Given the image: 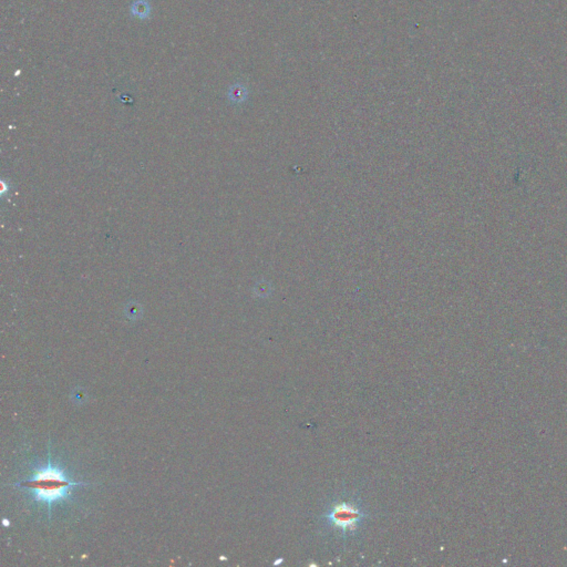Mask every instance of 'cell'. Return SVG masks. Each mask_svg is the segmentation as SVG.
Returning a JSON list of instances; mask_svg holds the SVG:
<instances>
[{
	"mask_svg": "<svg viewBox=\"0 0 567 567\" xmlns=\"http://www.w3.org/2000/svg\"><path fill=\"white\" fill-rule=\"evenodd\" d=\"M369 516L367 507L359 496L351 492H343L327 502L319 524L325 534L347 542L359 534Z\"/></svg>",
	"mask_w": 567,
	"mask_h": 567,
	"instance_id": "6da1fadb",
	"label": "cell"
},
{
	"mask_svg": "<svg viewBox=\"0 0 567 567\" xmlns=\"http://www.w3.org/2000/svg\"><path fill=\"white\" fill-rule=\"evenodd\" d=\"M48 455L49 458L47 466L37 468L29 479L15 485L22 490L28 491L35 501L47 505L48 516L51 518L53 505L68 499L74 486L90 485V483L74 481L65 473L62 468L53 464L50 444Z\"/></svg>",
	"mask_w": 567,
	"mask_h": 567,
	"instance_id": "7a4b0ae2",
	"label": "cell"
},
{
	"mask_svg": "<svg viewBox=\"0 0 567 567\" xmlns=\"http://www.w3.org/2000/svg\"><path fill=\"white\" fill-rule=\"evenodd\" d=\"M132 15L139 17V18H146L150 14V6L146 0H137L131 8Z\"/></svg>",
	"mask_w": 567,
	"mask_h": 567,
	"instance_id": "3957f363",
	"label": "cell"
}]
</instances>
